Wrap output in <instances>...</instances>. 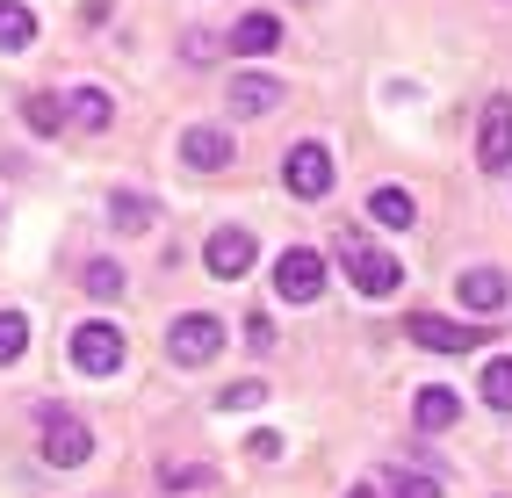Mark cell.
Here are the masks:
<instances>
[{
    "instance_id": "17",
    "label": "cell",
    "mask_w": 512,
    "mask_h": 498,
    "mask_svg": "<svg viewBox=\"0 0 512 498\" xmlns=\"http://www.w3.org/2000/svg\"><path fill=\"white\" fill-rule=\"evenodd\" d=\"M152 217H159V210H152V195H145V188H116V195H109V224L123 231V239H130V231H145Z\"/></svg>"
},
{
    "instance_id": "26",
    "label": "cell",
    "mask_w": 512,
    "mask_h": 498,
    "mask_svg": "<svg viewBox=\"0 0 512 498\" xmlns=\"http://www.w3.org/2000/svg\"><path fill=\"white\" fill-rule=\"evenodd\" d=\"M397 498H440L433 477H397Z\"/></svg>"
},
{
    "instance_id": "14",
    "label": "cell",
    "mask_w": 512,
    "mask_h": 498,
    "mask_svg": "<svg viewBox=\"0 0 512 498\" xmlns=\"http://www.w3.org/2000/svg\"><path fill=\"white\" fill-rule=\"evenodd\" d=\"M65 123L87 130V138H101V130L116 123V102H109L101 87H73V94H65Z\"/></svg>"
},
{
    "instance_id": "27",
    "label": "cell",
    "mask_w": 512,
    "mask_h": 498,
    "mask_svg": "<svg viewBox=\"0 0 512 498\" xmlns=\"http://www.w3.org/2000/svg\"><path fill=\"white\" fill-rule=\"evenodd\" d=\"M253 455H260V462H275V455H282V434H267V426H260V434H253Z\"/></svg>"
},
{
    "instance_id": "3",
    "label": "cell",
    "mask_w": 512,
    "mask_h": 498,
    "mask_svg": "<svg viewBox=\"0 0 512 498\" xmlns=\"http://www.w3.org/2000/svg\"><path fill=\"white\" fill-rule=\"evenodd\" d=\"M123 361H130L123 325H109V318H87V325H73V369H80V376H116Z\"/></svg>"
},
{
    "instance_id": "1",
    "label": "cell",
    "mask_w": 512,
    "mask_h": 498,
    "mask_svg": "<svg viewBox=\"0 0 512 498\" xmlns=\"http://www.w3.org/2000/svg\"><path fill=\"white\" fill-rule=\"evenodd\" d=\"M339 268H347V282H354L361 296H390V289L404 282V260L383 253L375 239H354V231H347V246H339Z\"/></svg>"
},
{
    "instance_id": "4",
    "label": "cell",
    "mask_w": 512,
    "mask_h": 498,
    "mask_svg": "<svg viewBox=\"0 0 512 498\" xmlns=\"http://www.w3.org/2000/svg\"><path fill=\"white\" fill-rule=\"evenodd\" d=\"M404 332H412V347H426V354H469V347L491 340L484 318H433V311H412Z\"/></svg>"
},
{
    "instance_id": "15",
    "label": "cell",
    "mask_w": 512,
    "mask_h": 498,
    "mask_svg": "<svg viewBox=\"0 0 512 498\" xmlns=\"http://www.w3.org/2000/svg\"><path fill=\"white\" fill-rule=\"evenodd\" d=\"M455 419H462V397H455V390H440V383H426V390L412 397V426H426V434H448Z\"/></svg>"
},
{
    "instance_id": "28",
    "label": "cell",
    "mask_w": 512,
    "mask_h": 498,
    "mask_svg": "<svg viewBox=\"0 0 512 498\" xmlns=\"http://www.w3.org/2000/svg\"><path fill=\"white\" fill-rule=\"evenodd\" d=\"M347 498H375V484H354V491H347Z\"/></svg>"
},
{
    "instance_id": "11",
    "label": "cell",
    "mask_w": 512,
    "mask_h": 498,
    "mask_svg": "<svg viewBox=\"0 0 512 498\" xmlns=\"http://www.w3.org/2000/svg\"><path fill=\"white\" fill-rule=\"evenodd\" d=\"M505 296H512V282H505L498 268H462V275H455V304H462V311H476L484 325L505 311Z\"/></svg>"
},
{
    "instance_id": "13",
    "label": "cell",
    "mask_w": 512,
    "mask_h": 498,
    "mask_svg": "<svg viewBox=\"0 0 512 498\" xmlns=\"http://www.w3.org/2000/svg\"><path fill=\"white\" fill-rule=\"evenodd\" d=\"M275 44H282V15L253 8V15H238V22H231V51H238V58H267Z\"/></svg>"
},
{
    "instance_id": "18",
    "label": "cell",
    "mask_w": 512,
    "mask_h": 498,
    "mask_svg": "<svg viewBox=\"0 0 512 498\" xmlns=\"http://www.w3.org/2000/svg\"><path fill=\"white\" fill-rule=\"evenodd\" d=\"M80 289L94 296V304H116V296H123V260H109V253L87 260V268H80Z\"/></svg>"
},
{
    "instance_id": "19",
    "label": "cell",
    "mask_w": 512,
    "mask_h": 498,
    "mask_svg": "<svg viewBox=\"0 0 512 498\" xmlns=\"http://www.w3.org/2000/svg\"><path fill=\"white\" fill-rule=\"evenodd\" d=\"M37 44V15L22 0H0V51H29Z\"/></svg>"
},
{
    "instance_id": "5",
    "label": "cell",
    "mask_w": 512,
    "mask_h": 498,
    "mask_svg": "<svg viewBox=\"0 0 512 498\" xmlns=\"http://www.w3.org/2000/svg\"><path fill=\"white\" fill-rule=\"evenodd\" d=\"M282 181H289L296 203H325V195H332V152L318 138H296L282 152Z\"/></svg>"
},
{
    "instance_id": "23",
    "label": "cell",
    "mask_w": 512,
    "mask_h": 498,
    "mask_svg": "<svg viewBox=\"0 0 512 498\" xmlns=\"http://www.w3.org/2000/svg\"><path fill=\"white\" fill-rule=\"evenodd\" d=\"M159 484H166V491H210V484H217V470H210V462H188V470H174V462H166Z\"/></svg>"
},
{
    "instance_id": "22",
    "label": "cell",
    "mask_w": 512,
    "mask_h": 498,
    "mask_svg": "<svg viewBox=\"0 0 512 498\" xmlns=\"http://www.w3.org/2000/svg\"><path fill=\"white\" fill-rule=\"evenodd\" d=\"M29 130H37V138H58V130H65V102H58V94H29Z\"/></svg>"
},
{
    "instance_id": "10",
    "label": "cell",
    "mask_w": 512,
    "mask_h": 498,
    "mask_svg": "<svg viewBox=\"0 0 512 498\" xmlns=\"http://www.w3.org/2000/svg\"><path fill=\"white\" fill-rule=\"evenodd\" d=\"M476 159H484L491 174L512 166V94H491V102H484V123H476Z\"/></svg>"
},
{
    "instance_id": "24",
    "label": "cell",
    "mask_w": 512,
    "mask_h": 498,
    "mask_svg": "<svg viewBox=\"0 0 512 498\" xmlns=\"http://www.w3.org/2000/svg\"><path fill=\"white\" fill-rule=\"evenodd\" d=\"M260 397H267V383H260V376H246V383H224V390H217V412H253Z\"/></svg>"
},
{
    "instance_id": "21",
    "label": "cell",
    "mask_w": 512,
    "mask_h": 498,
    "mask_svg": "<svg viewBox=\"0 0 512 498\" xmlns=\"http://www.w3.org/2000/svg\"><path fill=\"white\" fill-rule=\"evenodd\" d=\"M29 354V318L22 311H0V369H15Z\"/></svg>"
},
{
    "instance_id": "25",
    "label": "cell",
    "mask_w": 512,
    "mask_h": 498,
    "mask_svg": "<svg viewBox=\"0 0 512 498\" xmlns=\"http://www.w3.org/2000/svg\"><path fill=\"white\" fill-rule=\"evenodd\" d=\"M181 58H188V65H210V58H217V37H210V29H195V37H181Z\"/></svg>"
},
{
    "instance_id": "16",
    "label": "cell",
    "mask_w": 512,
    "mask_h": 498,
    "mask_svg": "<svg viewBox=\"0 0 512 498\" xmlns=\"http://www.w3.org/2000/svg\"><path fill=\"white\" fill-rule=\"evenodd\" d=\"M368 217H375V224H383V231H412V217H419V203H412V195H404L397 181H383V188H375V195H368Z\"/></svg>"
},
{
    "instance_id": "2",
    "label": "cell",
    "mask_w": 512,
    "mask_h": 498,
    "mask_svg": "<svg viewBox=\"0 0 512 498\" xmlns=\"http://www.w3.org/2000/svg\"><path fill=\"white\" fill-rule=\"evenodd\" d=\"M217 354H224V318L188 311V318L166 325V361H174V369H202V361H217Z\"/></svg>"
},
{
    "instance_id": "9",
    "label": "cell",
    "mask_w": 512,
    "mask_h": 498,
    "mask_svg": "<svg viewBox=\"0 0 512 498\" xmlns=\"http://www.w3.org/2000/svg\"><path fill=\"white\" fill-rule=\"evenodd\" d=\"M238 159V138L217 123H188L181 130V166H195V174H224V166Z\"/></svg>"
},
{
    "instance_id": "20",
    "label": "cell",
    "mask_w": 512,
    "mask_h": 498,
    "mask_svg": "<svg viewBox=\"0 0 512 498\" xmlns=\"http://www.w3.org/2000/svg\"><path fill=\"white\" fill-rule=\"evenodd\" d=\"M484 405L491 412H512V354H491L484 361Z\"/></svg>"
},
{
    "instance_id": "8",
    "label": "cell",
    "mask_w": 512,
    "mask_h": 498,
    "mask_svg": "<svg viewBox=\"0 0 512 498\" xmlns=\"http://www.w3.org/2000/svg\"><path fill=\"white\" fill-rule=\"evenodd\" d=\"M87 455H94L87 419H73V412H44V462H51V470H80Z\"/></svg>"
},
{
    "instance_id": "7",
    "label": "cell",
    "mask_w": 512,
    "mask_h": 498,
    "mask_svg": "<svg viewBox=\"0 0 512 498\" xmlns=\"http://www.w3.org/2000/svg\"><path fill=\"white\" fill-rule=\"evenodd\" d=\"M202 260H210V275H217V282H238V275H253L260 246H253V231H246V224H217V231H210V246H202Z\"/></svg>"
},
{
    "instance_id": "6",
    "label": "cell",
    "mask_w": 512,
    "mask_h": 498,
    "mask_svg": "<svg viewBox=\"0 0 512 498\" xmlns=\"http://www.w3.org/2000/svg\"><path fill=\"white\" fill-rule=\"evenodd\" d=\"M318 289H325V253L289 246L275 260V296H282V304H318Z\"/></svg>"
},
{
    "instance_id": "12",
    "label": "cell",
    "mask_w": 512,
    "mask_h": 498,
    "mask_svg": "<svg viewBox=\"0 0 512 498\" xmlns=\"http://www.w3.org/2000/svg\"><path fill=\"white\" fill-rule=\"evenodd\" d=\"M282 94H289V87H282L275 73H238V80L224 87V109H231L238 123H246V116H267V109H282Z\"/></svg>"
}]
</instances>
